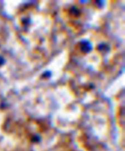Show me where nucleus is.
Wrapping results in <instances>:
<instances>
[{
    "mask_svg": "<svg viewBox=\"0 0 125 151\" xmlns=\"http://www.w3.org/2000/svg\"><path fill=\"white\" fill-rule=\"evenodd\" d=\"M57 151H72L71 150H68V149H62V150H59Z\"/></svg>",
    "mask_w": 125,
    "mask_h": 151,
    "instance_id": "f257e3e1",
    "label": "nucleus"
}]
</instances>
